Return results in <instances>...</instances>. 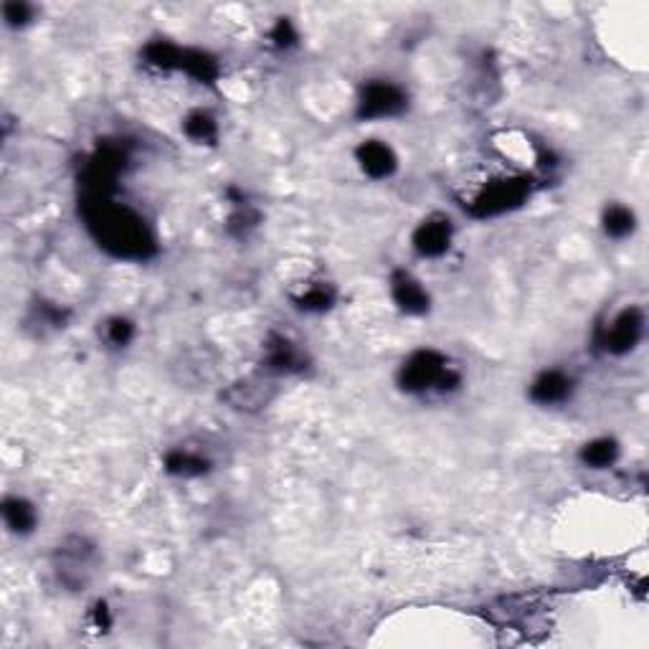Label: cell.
Here are the masks:
<instances>
[{
	"instance_id": "22",
	"label": "cell",
	"mask_w": 649,
	"mask_h": 649,
	"mask_svg": "<svg viewBox=\"0 0 649 649\" xmlns=\"http://www.w3.org/2000/svg\"><path fill=\"white\" fill-rule=\"evenodd\" d=\"M33 318L44 324V328H64V322L69 320V312L56 302H38L33 307Z\"/></svg>"
},
{
	"instance_id": "19",
	"label": "cell",
	"mask_w": 649,
	"mask_h": 649,
	"mask_svg": "<svg viewBox=\"0 0 649 649\" xmlns=\"http://www.w3.org/2000/svg\"><path fill=\"white\" fill-rule=\"evenodd\" d=\"M180 130H183V135H186L194 145H216L219 143V135H221L219 120L213 118V112L204 110V107L190 110L186 118L180 120Z\"/></svg>"
},
{
	"instance_id": "21",
	"label": "cell",
	"mask_w": 649,
	"mask_h": 649,
	"mask_svg": "<svg viewBox=\"0 0 649 649\" xmlns=\"http://www.w3.org/2000/svg\"><path fill=\"white\" fill-rule=\"evenodd\" d=\"M33 15H36V8L29 3H21V0L3 3V21L8 29H26L33 21Z\"/></svg>"
},
{
	"instance_id": "17",
	"label": "cell",
	"mask_w": 649,
	"mask_h": 649,
	"mask_svg": "<svg viewBox=\"0 0 649 649\" xmlns=\"http://www.w3.org/2000/svg\"><path fill=\"white\" fill-rule=\"evenodd\" d=\"M619 460H622V444L619 439H614L609 435L594 437L579 447L581 468H586L591 472L612 470Z\"/></svg>"
},
{
	"instance_id": "11",
	"label": "cell",
	"mask_w": 649,
	"mask_h": 649,
	"mask_svg": "<svg viewBox=\"0 0 649 649\" xmlns=\"http://www.w3.org/2000/svg\"><path fill=\"white\" fill-rule=\"evenodd\" d=\"M576 388L579 381L571 371L546 369L528 384V398L530 404L540 406V409H559V406L571 404V398L576 396Z\"/></svg>"
},
{
	"instance_id": "3",
	"label": "cell",
	"mask_w": 649,
	"mask_h": 649,
	"mask_svg": "<svg viewBox=\"0 0 649 649\" xmlns=\"http://www.w3.org/2000/svg\"><path fill=\"white\" fill-rule=\"evenodd\" d=\"M532 190L536 183L526 170H505L468 183V190L460 194V204L474 221H490L520 211L530 201Z\"/></svg>"
},
{
	"instance_id": "7",
	"label": "cell",
	"mask_w": 649,
	"mask_h": 649,
	"mask_svg": "<svg viewBox=\"0 0 649 649\" xmlns=\"http://www.w3.org/2000/svg\"><path fill=\"white\" fill-rule=\"evenodd\" d=\"M310 369V353L287 332H270L262 345V373L270 378L302 376Z\"/></svg>"
},
{
	"instance_id": "20",
	"label": "cell",
	"mask_w": 649,
	"mask_h": 649,
	"mask_svg": "<svg viewBox=\"0 0 649 649\" xmlns=\"http://www.w3.org/2000/svg\"><path fill=\"white\" fill-rule=\"evenodd\" d=\"M138 338V322L130 320L128 315H110L99 324V340L110 348V351H128Z\"/></svg>"
},
{
	"instance_id": "4",
	"label": "cell",
	"mask_w": 649,
	"mask_h": 649,
	"mask_svg": "<svg viewBox=\"0 0 649 649\" xmlns=\"http://www.w3.org/2000/svg\"><path fill=\"white\" fill-rule=\"evenodd\" d=\"M99 563H102L99 546L89 536H79V532H72V536L59 540L52 556L54 576L66 591H85L95 581Z\"/></svg>"
},
{
	"instance_id": "6",
	"label": "cell",
	"mask_w": 649,
	"mask_h": 649,
	"mask_svg": "<svg viewBox=\"0 0 649 649\" xmlns=\"http://www.w3.org/2000/svg\"><path fill=\"white\" fill-rule=\"evenodd\" d=\"M647 336V315L639 305H627L622 307L606 318L602 324H596L594 332V345L598 353L612 355V358H624L631 355L639 345L645 343Z\"/></svg>"
},
{
	"instance_id": "1",
	"label": "cell",
	"mask_w": 649,
	"mask_h": 649,
	"mask_svg": "<svg viewBox=\"0 0 649 649\" xmlns=\"http://www.w3.org/2000/svg\"><path fill=\"white\" fill-rule=\"evenodd\" d=\"M81 219L95 244L120 262H147L161 249V241L143 211L124 204L118 194L81 196Z\"/></svg>"
},
{
	"instance_id": "18",
	"label": "cell",
	"mask_w": 649,
	"mask_h": 649,
	"mask_svg": "<svg viewBox=\"0 0 649 649\" xmlns=\"http://www.w3.org/2000/svg\"><path fill=\"white\" fill-rule=\"evenodd\" d=\"M180 74H186L188 79L198 81V85H216L221 77V64L211 52H206V48L186 46Z\"/></svg>"
},
{
	"instance_id": "23",
	"label": "cell",
	"mask_w": 649,
	"mask_h": 649,
	"mask_svg": "<svg viewBox=\"0 0 649 649\" xmlns=\"http://www.w3.org/2000/svg\"><path fill=\"white\" fill-rule=\"evenodd\" d=\"M270 41H272V44L277 46V48H282V52H287V48L297 46L299 33H297V29L293 26V21H289V19H279L277 23H274V29H272V33H270Z\"/></svg>"
},
{
	"instance_id": "5",
	"label": "cell",
	"mask_w": 649,
	"mask_h": 649,
	"mask_svg": "<svg viewBox=\"0 0 649 649\" xmlns=\"http://www.w3.org/2000/svg\"><path fill=\"white\" fill-rule=\"evenodd\" d=\"M411 95L402 81L388 77L365 79L355 97V118L361 122L398 120L409 112Z\"/></svg>"
},
{
	"instance_id": "14",
	"label": "cell",
	"mask_w": 649,
	"mask_h": 649,
	"mask_svg": "<svg viewBox=\"0 0 649 649\" xmlns=\"http://www.w3.org/2000/svg\"><path fill=\"white\" fill-rule=\"evenodd\" d=\"M223 398L231 404V409L239 411H256L264 409L266 404L274 398V378L266 376H254V378H244L239 381L237 386H231Z\"/></svg>"
},
{
	"instance_id": "16",
	"label": "cell",
	"mask_w": 649,
	"mask_h": 649,
	"mask_svg": "<svg viewBox=\"0 0 649 649\" xmlns=\"http://www.w3.org/2000/svg\"><path fill=\"white\" fill-rule=\"evenodd\" d=\"M598 227H602L604 237L612 241H627L637 234L639 219L637 211L629 204L612 201L602 208V216H598Z\"/></svg>"
},
{
	"instance_id": "2",
	"label": "cell",
	"mask_w": 649,
	"mask_h": 649,
	"mask_svg": "<svg viewBox=\"0 0 649 649\" xmlns=\"http://www.w3.org/2000/svg\"><path fill=\"white\" fill-rule=\"evenodd\" d=\"M396 386L414 398H449L464 386V371L437 348H416L396 371Z\"/></svg>"
},
{
	"instance_id": "24",
	"label": "cell",
	"mask_w": 649,
	"mask_h": 649,
	"mask_svg": "<svg viewBox=\"0 0 649 649\" xmlns=\"http://www.w3.org/2000/svg\"><path fill=\"white\" fill-rule=\"evenodd\" d=\"M87 624H89L91 631H97V635H102V631H110L114 619H112L110 606H107V602H102V598H99V602H95V606H91V609H89Z\"/></svg>"
},
{
	"instance_id": "15",
	"label": "cell",
	"mask_w": 649,
	"mask_h": 649,
	"mask_svg": "<svg viewBox=\"0 0 649 649\" xmlns=\"http://www.w3.org/2000/svg\"><path fill=\"white\" fill-rule=\"evenodd\" d=\"M0 513H3L6 530L15 538H29L38 528V507L26 495H6Z\"/></svg>"
},
{
	"instance_id": "12",
	"label": "cell",
	"mask_w": 649,
	"mask_h": 649,
	"mask_svg": "<svg viewBox=\"0 0 649 649\" xmlns=\"http://www.w3.org/2000/svg\"><path fill=\"white\" fill-rule=\"evenodd\" d=\"M287 299L295 310L305 315H324L338 302V289L330 279L320 274H310L305 279H295L287 285Z\"/></svg>"
},
{
	"instance_id": "10",
	"label": "cell",
	"mask_w": 649,
	"mask_h": 649,
	"mask_svg": "<svg viewBox=\"0 0 649 649\" xmlns=\"http://www.w3.org/2000/svg\"><path fill=\"white\" fill-rule=\"evenodd\" d=\"M353 161L358 170L369 180L384 183L391 180L402 168V157L394 150V145L384 138H365L353 150Z\"/></svg>"
},
{
	"instance_id": "9",
	"label": "cell",
	"mask_w": 649,
	"mask_h": 649,
	"mask_svg": "<svg viewBox=\"0 0 649 649\" xmlns=\"http://www.w3.org/2000/svg\"><path fill=\"white\" fill-rule=\"evenodd\" d=\"M388 297L394 307L406 318H424V315L431 312V299L429 287L424 285L419 274H414L406 266H396L388 274Z\"/></svg>"
},
{
	"instance_id": "8",
	"label": "cell",
	"mask_w": 649,
	"mask_h": 649,
	"mask_svg": "<svg viewBox=\"0 0 649 649\" xmlns=\"http://www.w3.org/2000/svg\"><path fill=\"white\" fill-rule=\"evenodd\" d=\"M457 239V223L449 213L435 211L416 223L411 231V252L424 262H437L452 252Z\"/></svg>"
},
{
	"instance_id": "13",
	"label": "cell",
	"mask_w": 649,
	"mask_h": 649,
	"mask_svg": "<svg viewBox=\"0 0 649 649\" xmlns=\"http://www.w3.org/2000/svg\"><path fill=\"white\" fill-rule=\"evenodd\" d=\"M163 472L176 480H198L213 472V460L204 449L178 444L163 454Z\"/></svg>"
}]
</instances>
